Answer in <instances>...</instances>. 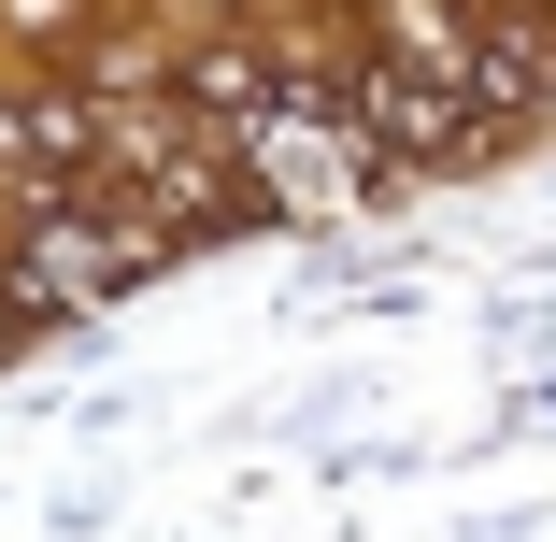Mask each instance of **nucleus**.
Instances as JSON below:
<instances>
[{"label": "nucleus", "mask_w": 556, "mask_h": 542, "mask_svg": "<svg viewBox=\"0 0 556 542\" xmlns=\"http://www.w3.org/2000/svg\"><path fill=\"white\" fill-rule=\"evenodd\" d=\"M457 86L485 100V115H528V100H556V29H528V15H500L471 58H457Z\"/></svg>", "instance_id": "obj_3"}, {"label": "nucleus", "mask_w": 556, "mask_h": 542, "mask_svg": "<svg viewBox=\"0 0 556 542\" xmlns=\"http://www.w3.org/2000/svg\"><path fill=\"white\" fill-rule=\"evenodd\" d=\"M143 257H157V229H100V214L43 200V229H29V257H15V300H100V286L143 272Z\"/></svg>", "instance_id": "obj_2"}, {"label": "nucleus", "mask_w": 556, "mask_h": 542, "mask_svg": "<svg viewBox=\"0 0 556 542\" xmlns=\"http://www.w3.org/2000/svg\"><path fill=\"white\" fill-rule=\"evenodd\" d=\"M186 115L257 129V115H271V58H200V72H186Z\"/></svg>", "instance_id": "obj_4"}, {"label": "nucleus", "mask_w": 556, "mask_h": 542, "mask_svg": "<svg viewBox=\"0 0 556 542\" xmlns=\"http://www.w3.org/2000/svg\"><path fill=\"white\" fill-rule=\"evenodd\" d=\"M357 115H371L386 157H471V143H485V100H471L457 72H428V58H371V72H357Z\"/></svg>", "instance_id": "obj_1"}]
</instances>
